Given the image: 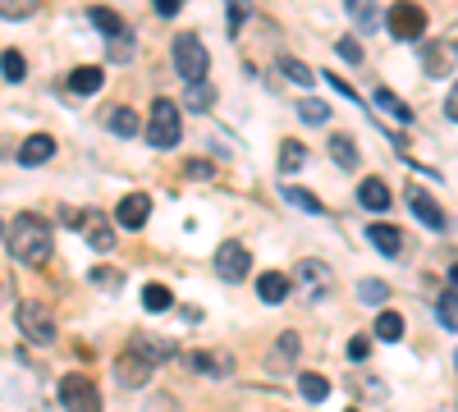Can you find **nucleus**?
I'll return each instance as SVG.
<instances>
[{
	"label": "nucleus",
	"instance_id": "obj_1",
	"mask_svg": "<svg viewBox=\"0 0 458 412\" xmlns=\"http://www.w3.org/2000/svg\"><path fill=\"white\" fill-rule=\"evenodd\" d=\"M10 252L23 261V266H42V261L55 252L51 224L37 220V215H19V220L10 224Z\"/></svg>",
	"mask_w": 458,
	"mask_h": 412
},
{
	"label": "nucleus",
	"instance_id": "obj_2",
	"mask_svg": "<svg viewBox=\"0 0 458 412\" xmlns=\"http://www.w3.org/2000/svg\"><path fill=\"white\" fill-rule=\"evenodd\" d=\"M151 376H157V344L138 340L129 353H120V357H114V381H120V385L138 390V385H147Z\"/></svg>",
	"mask_w": 458,
	"mask_h": 412
},
{
	"label": "nucleus",
	"instance_id": "obj_3",
	"mask_svg": "<svg viewBox=\"0 0 458 412\" xmlns=\"http://www.w3.org/2000/svg\"><path fill=\"white\" fill-rule=\"evenodd\" d=\"M174 69L183 83H207V69H211V55L202 46L198 32H179L174 37Z\"/></svg>",
	"mask_w": 458,
	"mask_h": 412
},
{
	"label": "nucleus",
	"instance_id": "obj_4",
	"mask_svg": "<svg viewBox=\"0 0 458 412\" xmlns=\"http://www.w3.org/2000/svg\"><path fill=\"white\" fill-rule=\"evenodd\" d=\"M147 142L161 147V152L179 142V105H174L170 97L151 101V110H147Z\"/></svg>",
	"mask_w": 458,
	"mask_h": 412
},
{
	"label": "nucleus",
	"instance_id": "obj_5",
	"mask_svg": "<svg viewBox=\"0 0 458 412\" xmlns=\"http://www.w3.org/2000/svg\"><path fill=\"white\" fill-rule=\"evenodd\" d=\"M64 224H69V230H79L97 252H114V224H110V215H101V211H69Z\"/></svg>",
	"mask_w": 458,
	"mask_h": 412
},
{
	"label": "nucleus",
	"instance_id": "obj_6",
	"mask_svg": "<svg viewBox=\"0 0 458 412\" xmlns=\"http://www.w3.org/2000/svg\"><path fill=\"white\" fill-rule=\"evenodd\" d=\"M386 23H390V37H399V42H422V32H427V14H422L417 0H399V5H390Z\"/></svg>",
	"mask_w": 458,
	"mask_h": 412
},
{
	"label": "nucleus",
	"instance_id": "obj_7",
	"mask_svg": "<svg viewBox=\"0 0 458 412\" xmlns=\"http://www.w3.org/2000/svg\"><path fill=\"white\" fill-rule=\"evenodd\" d=\"M60 403H64V412H101V394L88 376H64L60 381Z\"/></svg>",
	"mask_w": 458,
	"mask_h": 412
},
{
	"label": "nucleus",
	"instance_id": "obj_8",
	"mask_svg": "<svg viewBox=\"0 0 458 412\" xmlns=\"http://www.w3.org/2000/svg\"><path fill=\"white\" fill-rule=\"evenodd\" d=\"M248 271H252L248 248H243V243H220V252H216V275L229 280V284H239V280H248Z\"/></svg>",
	"mask_w": 458,
	"mask_h": 412
},
{
	"label": "nucleus",
	"instance_id": "obj_9",
	"mask_svg": "<svg viewBox=\"0 0 458 412\" xmlns=\"http://www.w3.org/2000/svg\"><path fill=\"white\" fill-rule=\"evenodd\" d=\"M19 325H23V334L32 344H51L55 340V321H51V312L47 307H37V303H23L19 307Z\"/></svg>",
	"mask_w": 458,
	"mask_h": 412
},
{
	"label": "nucleus",
	"instance_id": "obj_10",
	"mask_svg": "<svg viewBox=\"0 0 458 412\" xmlns=\"http://www.w3.org/2000/svg\"><path fill=\"white\" fill-rule=\"evenodd\" d=\"M293 280L302 284V293H308L312 303H321L326 289H330V266H321V261H298V266H293Z\"/></svg>",
	"mask_w": 458,
	"mask_h": 412
},
{
	"label": "nucleus",
	"instance_id": "obj_11",
	"mask_svg": "<svg viewBox=\"0 0 458 412\" xmlns=\"http://www.w3.org/2000/svg\"><path fill=\"white\" fill-rule=\"evenodd\" d=\"M188 362V371H198V376H216V381H225L229 376V371H234V357H229V353H188L183 357Z\"/></svg>",
	"mask_w": 458,
	"mask_h": 412
},
{
	"label": "nucleus",
	"instance_id": "obj_12",
	"mask_svg": "<svg viewBox=\"0 0 458 412\" xmlns=\"http://www.w3.org/2000/svg\"><path fill=\"white\" fill-rule=\"evenodd\" d=\"M454 60H458V51L449 42H422V69L431 73V79H445V73L454 69Z\"/></svg>",
	"mask_w": 458,
	"mask_h": 412
},
{
	"label": "nucleus",
	"instance_id": "obj_13",
	"mask_svg": "<svg viewBox=\"0 0 458 412\" xmlns=\"http://www.w3.org/2000/svg\"><path fill=\"white\" fill-rule=\"evenodd\" d=\"M147 215H151V198L147 193H129L120 206H114V220H120L124 230H142Z\"/></svg>",
	"mask_w": 458,
	"mask_h": 412
},
{
	"label": "nucleus",
	"instance_id": "obj_14",
	"mask_svg": "<svg viewBox=\"0 0 458 412\" xmlns=\"http://www.w3.org/2000/svg\"><path fill=\"white\" fill-rule=\"evenodd\" d=\"M51 156H55V138H51V133H32V138L19 147V165H28V170H32V165H47Z\"/></svg>",
	"mask_w": 458,
	"mask_h": 412
},
{
	"label": "nucleus",
	"instance_id": "obj_15",
	"mask_svg": "<svg viewBox=\"0 0 458 412\" xmlns=\"http://www.w3.org/2000/svg\"><path fill=\"white\" fill-rule=\"evenodd\" d=\"M289 289H293V280H289V275H280V271L257 275V298H261V303H284Z\"/></svg>",
	"mask_w": 458,
	"mask_h": 412
},
{
	"label": "nucleus",
	"instance_id": "obj_16",
	"mask_svg": "<svg viewBox=\"0 0 458 412\" xmlns=\"http://www.w3.org/2000/svg\"><path fill=\"white\" fill-rule=\"evenodd\" d=\"M408 206H412V215L427 224V230H445V215H440V206L422 193V189H408Z\"/></svg>",
	"mask_w": 458,
	"mask_h": 412
},
{
	"label": "nucleus",
	"instance_id": "obj_17",
	"mask_svg": "<svg viewBox=\"0 0 458 412\" xmlns=\"http://www.w3.org/2000/svg\"><path fill=\"white\" fill-rule=\"evenodd\" d=\"M367 243L380 248L386 256H399L403 252V234L394 230V224H367Z\"/></svg>",
	"mask_w": 458,
	"mask_h": 412
},
{
	"label": "nucleus",
	"instance_id": "obj_18",
	"mask_svg": "<svg viewBox=\"0 0 458 412\" xmlns=\"http://www.w3.org/2000/svg\"><path fill=\"white\" fill-rule=\"evenodd\" d=\"M101 83H106V73H101L97 64H83V69L69 73V92H79V97H92Z\"/></svg>",
	"mask_w": 458,
	"mask_h": 412
},
{
	"label": "nucleus",
	"instance_id": "obj_19",
	"mask_svg": "<svg viewBox=\"0 0 458 412\" xmlns=\"http://www.w3.org/2000/svg\"><path fill=\"white\" fill-rule=\"evenodd\" d=\"M358 202L371 206V211H386V206H390V189H386L380 179H362V183H358Z\"/></svg>",
	"mask_w": 458,
	"mask_h": 412
},
{
	"label": "nucleus",
	"instance_id": "obj_20",
	"mask_svg": "<svg viewBox=\"0 0 458 412\" xmlns=\"http://www.w3.org/2000/svg\"><path fill=\"white\" fill-rule=\"evenodd\" d=\"M298 394L308 399V403H326L330 399V381L317 376V371H302V376H298Z\"/></svg>",
	"mask_w": 458,
	"mask_h": 412
},
{
	"label": "nucleus",
	"instance_id": "obj_21",
	"mask_svg": "<svg viewBox=\"0 0 458 412\" xmlns=\"http://www.w3.org/2000/svg\"><path fill=\"white\" fill-rule=\"evenodd\" d=\"M92 23L106 32V42H114V37H124V32H129V23H124L120 14H114V10H106V5H97V10H92Z\"/></svg>",
	"mask_w": 458,
	"mask_h": 412
},
{
	"label": "nucleus",
	"instance_id": "obj_22",
	"mask_svg": "<svg viewBox=\"0 0 458 412\" xmlns=\"http://www.w3.org/2000/svg\"><path fill=\"white\" fill-rule=\"evenodd\" d=\"M106 124H110V133H120V138H133V133L142 129V124H138V115H133L129 105H114L110 115H106Z\"/></svg>",
	"mask_w": 458,
	"mask_h": 412
},
{
	"label": "nucleus",
	"instance_id": "obj_23",
	"mask_svg": "<svg viewBox=\"0 0 458 412\" xmlns=\"http://www.w3.org/2000/svg\"><path fill=\"white\" fill-rule=\"evenodd\" d=\"M330 156H335L344 170H358V147H353L349 133H335V138H330Z\"/></svg>",
	"mask_w": 458,
	"mask_h": 412
},
{
	"label": "nucleus",
	"instance_id": "obj_24",
	"mask_svg": "<svg viewBox=\"0 0 458 412\" xmlns=\"http://www.w3.org/2000/svg\"><path fill=\"white\" fill-rule=\"evenodd\" d=\"M376 340L399 344V340H403V316H399V312H380V316H376Z\"/></svg>",
	"mask_w": 458,
	"mask_h": 412
},
{
	"label": "nucleus",
	"instance_id": "obj_25",
	"mask_svg": "<svg viewBox=\"0 0 458 412\" xmlns=\"http://www.w3.org/2000/svg\"><path fill=\"white\" fill-rule=\"evenodd\" d=\"M371 101H376L380 110H386V115H394V120L412 124V110H408V105H403V101H399V97H394L390 88H376V97H371Z\"/></svg>",
	"mask_w": 458,
	"mask_h": 412
},
{
	"label": "nucleus",
	"instance_id": "obj_26",
	"mask_svg": "<svg viewBox=\"0 0 458 412\" xmlns=\"http://www.w3.org/2000/svg\"><path fill=\"white\" fill-rule=\"evenodd\" d=\"M436 316H440V325H445V330H458V289H445V293H440Z\"/></svg>",
	"mask_w": 458,
	"mask_h": 412
},
{
	"label": "nucleus",
	"instance_id": "obj_27",
	"mask_svg": "<svg viewBox=\"0 0 458 412\" xmlns=\"http://www.w3.org/2000/svg\"><path fill=\"white\" fill-rule=\"evenodd\" d=\"M280 69H284V79H289V83H298V88H312V83H317V73H312L308 64H302V60H293V55H284V60H280Z\"/></svg>",
	"mask_w": 458,
	"mask_h": 412
},
{
	"label": "nucleus",
	"instance_id": "obj_28",
	"mask_svg": "<svg viewBox=\"0 0 458 412\" xmlns=\"http://www.w3.org/2000/svg\"><path fill=\"white\" fill-rule=\"evenodd\" d=\"M302 165H308V147H302V142H284V147H280V170L293 174V170H302Z\"/></svg>",
	"mask_w": 458,
	"mask_h": 412
},
{
	"label": "nucleus",
	"instance_id": "obj_29",
	"mask_svg": "<svg viewBox=\"0 0 458 412\" xmlns=\"http://www.w3.org/2000/svg\"><path fill=\"white\" fill-rule=\"evenodd\" d=\"M170 303H174V298H170L165 284H147V289H142V307H147V312H170Z\"/></svg>",
	"mask_w": 458,
	"mask_h": 412
},
{
	"label": "nucleus",
	"instance_id": "obj_30",
	"mask_svg": "<svg viewBox=\"0 0 458 412\" xmlns=\"http://www.w3.org/2000/svg\"><path fill=\"white\" fill-rule=\"evenodd\" d=\"M211 101H216V92H211V83H188V97H183V105L188 110H211Z\"/></svg>",
	"mask_w": 458,
	"mask_h": 412
},
{
	"label": "nucleus",
	"instance_id": "obj_31",
	"mask_svg": "<svg viewBox=\"0 0 458 412\" xmlns=\"http://www.w3.org/2000/svg\"><path fill=\"white\" fill-rule=\"evenodd\" d=\"M358 298H362L367 307H380V303L390 298V289H386V280H362V284H358Z\"/></svg>",
	"mask_w": 458,
	"mask_h": 412
},
{
	"label": "nucleus",
	"instance_id": "obj_32",
	"mask_svg": "<svg viewBox=\"0 0 458 412\" xmlns=\"http://www.w3.org/2000/svg\"><path fill=\"white\" fill-rule=\"evenodd\" d=\"M0 73H5V83H23V73H28L23 55L19 51H5V55H0Z\"/></svg>",
	"mask_w": 458,
	"mask_h": 412
},
{
	"label": "nucleus",
	"instance_id": "obj_33",
	"mask_svg": "<svg viewBox=\"0 0 458 412\" xmlns=\"http://www.w3.org/2000/svg\"><path fill=\"white\" fill-rule=\"evenodd\" d=\"M298 115H302V124H326V120H330V105L317 101V97H308V101L298 105Z\"/></svg>",
	"mask_w": 458,
	"mask_h": 412
},
{
	"label": "nucleus",
	"instance_id": "obj_34",
	"mask_svg": "<svg viewBox=\"0 0 458 412\" xmlns=\"http://www.w3.org/2000/svg\"><path fill=\"white\" fill-rule=\"evenodd\" d=\"M284 198L293 202V206H302V211H308V215H326V206L308 193V189H293V183H289V189H284Z\"/></svg>",
	"mask_w": 458,
	"mask_h": 412
},
{
	"label": "nucleus",
	"instance_id": "obj_35",
	"mask_svg": "<svg viewBox=\"0 0 458 412\" xmlns=\"http://www.w3.org/2000/svg\"><path fill=\"white\" fill-rule=\"evenodd\" d=\"M37 0H0V19H32Z\"/></svg>",
	"mask_w": 458,
	"mask_h": 412
},
{
	"label": "nucleus",
	"instance_id": "obj_36",
	"mask_svg": "<svg viewBox=\"0 0 458 412\" xmlns=\"http://www.w3.org/2000/svg\"><path fill=\"white\" fill-rule=\"evenodd\" d=\"M289 357H298V334H280L276 344V366H289Z\"/></svg>",
	"mask_w": 458,
	"mask_h": 412
},
{
	"label": "nucleus",
	"instance_id": "obj_37",
	"mask_svg": "<svg viewBox=\"0 0 458 412\" xmlns=\"http://www.w3.org/2000/svg\"><path fill=\"white\" fill-rule=\"evenodd\" d=\"M349 10H353V19L371 32V23H376V5H371V0H349Z\"/></svg>",
	"mask_w": 458,
	"mask_h": 412
},
{
	"label": "nucleus",
	"instance_id": "obj_38",
	"mask_svg": "<svg viewBox=\"0 0 458 412\" xmlns=\"http://www.w3.org/2000/svg\"><path fill=\"white\" fill-rule=\"evenodd\" d=\"M349 357L353 362H367L371 357V340H367V334H353V340H349Z\"/></svg>",
	"mask_w": 458,
	"mask_h": 412
},
{
	"label": "nucleus",
	"instance_id": "obj_39",
	"mask_svg": "<svg viewBox=\"0 0 458 412\" xmlns=\"http://www.w3.org/2000/svg\"><path fill=\"white\" fill-rule=\"evenodd\" d=\"M248 19V0H229V32H239Z\"/></svg>",
	"mask_w": 458,
	"mask_h": 412
},
{
	"label": "nucleus",
	"instance_id": "obj_40",
	"mask_svg": "<svg viewBox=\"0 0 458 412\" xmlns=\"http://www.w3.org/2000/svg\"><path fill=\"white\" fill-rule=\"evenodd\" d=\"M133 55V37L124 32V37H114V42H110V60H129Z\"/></svg>",
	"mask_w": 458,
	"mask_h": 412
},
{
	"label": "nucleus",
	"instance_id": "obj_41",
	"mask_svg": "<svg viewBox=\"0 0 458 412\" xmlns=\"http://www.w3.org/2000/svg\"><path fill=\"white\" fill-rule=\"evenodd\" d=\"M183 174L188 179H211L216 170H211V161H183Z\"/></svg>",
	"mask_w": 458,
	"mask_h": 412
},
{
	"label": "nucleus",
	"instance_id": "obj_42",
	"mask_svg": "<svg viewBox=\"0 0 458 412\" xmlns=\"http://www.w3.org/2000/svg\"><path fill=\"white\" fill-rule=\"evenodd\" d=\"M339 55H344V60H353V64H358V60H362V46L353 42V37H339Z\"/></svg>",
	"mask_w": 458,
	"mask_h": 412
},
{
	"label": "nucleus",
	"instance_id": "obj_43",
	"mask_svg": "<svg viewBox=\"0 0 458 412\" xmlns=\"http://www.w3.org/2000/svg\"><path fill=\"white\" fill-rule=\"evenodd\" d=\"M120 280H124V275H120V271H110V266H97V271H92V284H110V289H114Z\"/></svg>",
	"mask_w": 458,
	"mask_h": 412
},
{
	"label": "nucleus",
	"instance_id": "obj_44",
	"mask_svg": "<svg viewBox=\"0 0 458 412\" xmlns=\"http://www.w3.org/2000/svg\"><path fill=\"white\" fill-rule=\"evenodd\" d=\"M445 115H449V120H458V83H454V88H449V97H445Z\"/></svg>",
	"mask_w": 458,
	"mask_h": 412
},
{
	"label": "nucleus",
	"instance_id": "obj_45",
	"mask_svg": "<svg viewBox=\"0 0 458 412\" xmlns=\"http://www.w3.org/2000/svg\"><path fill=\"white\" fill-rule=\"evenodd\" d=\"M179 5H183V0H157V14L170 19V14H179Z\"/></svg>",
	"mask_w": 458,
	"mask_h": 412
},
{
	"label": "nucleus",
	"instance_id": "obj_46",
	"mask_svg": "<svg viewBox=\"0 0 458 412\" xmlns=\"http://www.w3.org/2000/svg\"><path fill=\"white\" fill-rule=\"evenodd\" d=\"M349 412H358V408H349Z\"/></svg>",
	"mask_w": 458,
	"mask_h": 412
},
{
	"label": "nucleus",
	"instance_id": "obj_47",
	"mask_svg": "<svg viewBox=\"0 0 458 412\" xmlns=\"http://www.w3.org/2000/svg\"><path fill=\"white\" fill-rule=\"evenodd\" d=\"M454 51H458V46H454Z\"/></svg>",
	"mask_w": 458,
	"mask_h": 412
}]
</instances>
